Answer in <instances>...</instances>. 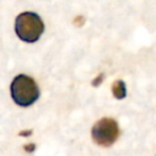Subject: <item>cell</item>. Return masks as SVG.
Wrapping results in <instances>:
<instances>
[{
    "mask_svg": "<svg viewBox=\"0 0 156 156\" xmlns=\"http://www.w3.org/2000/svg\"><path fill=\"white\" fill-rule=\"evenodd\" d=\"M15 32L26 43H35L44 32V23L35 12H22L16 17Z\"/></svg>",
    "mask_w": 156,
    "mask_h": 156,
    "instance_id": "2",
    "label": "cell"
},
{
    "mask_svg": "<svg viewBox=\"0 0 156 156\" xmlns=\"http://www.w3.org/2000/svg\"><path fill=\"white\" fill-rule=\"evenodd\" d=\"M24 149H26V151H33L35 149V145L34 144H29V145H26Z\"/></svg>",
    "mask_w": 156,
    "mask_h": 156,
    "instance_id": "7",
    "label": "cell"
},
{
    "mask_svg": "<svg viewBox=\"0 0 156 156\" xmlns=\"http://www.w3.org/2000/svg\"><path fill=\"white\" fill-rule=\"evenodd\" d=\"M104 77H105V74H104V73H100V74L91 82V85H93V87H99V85L101 84V82L104 80Z\"/></svg>",
    "mask_w": 156,
    "mask_h": 156,
    "instance_id": "5",
    "label": "cell"
},
{
    "mask_svg": "<svg viewBox=\"0 0 156 156\" xmlns=\"http://www.w3.org/2000/svg\"><path fill=\"white\" fill-rule=\"evenodd\" d=\"M30 133H32L30 130H23V132H21V133H20V135H29Z\"/></svg>",
    "mask_w": 156,
    "mask_h": 156,
    "instance_id": "8",
    "label": "cell"
},
{
    "mask_svg": "<svg viewBox=\"0 0 156 156\" xmlns=\"http://www.w3.org/2000/svg\"><path fill=\"white\" fill-rule=\"evenodd\" d=\"M83 23H84V17H83V16L76 17V20H74V24H76V26H82Z\"/></svg>",
    "mask_w": 156,
    "mask_h": 156,
    "instance_id": "6",
    "label": "cell"
},
{
    "mask_svg": "<svg viewBox=\"0 0 156 156\" xmlns=\"http://www.w3.org/2000/svg\"><path fill=\"white\" fill-rule=\"evenodd\" d=\"M112 94L116 99L121 100V99H124L126 95H127V88H126V83L121 79L118 80H115L113 84H112Z\"/></svg>",
    "mask_w": 156,
    "mask_h": 156,
    "instance_id": "4",
    "label": "cell"
},
{
    "mask_svg": "<svg viewBox=\"0 0 156 156\" xmlns=\"http://www.w3.org/2000/svg\"><path fill=\"white\" fill-rule=\"evenodd\" d=\"M11 98L21 107L33 105L39 98V88L33 78L26 74H18L13 78L10 85Z\"/></svg>",
    "mask_w": 156,
    "mask_h": 156,
    "instance_id": "1",
    "label": "cell"
},
{
    "mask_svg": "<svg viewBox=\"0 0 156 156\" xmlns=\"http://www.w3.org/2000/svg\"><path fill=\"white\" fill-rule=\"evenodd\" d=\"M119 135V128L115 119L112 118H101L91 128V138L95 144L108 147L111 146Z\"/></svg>",
    "mask_w": 156,
    "mask_h": 156,
    "instance_id": "3",
    "label": "cell"
}]
</instances>
